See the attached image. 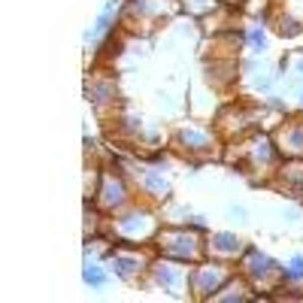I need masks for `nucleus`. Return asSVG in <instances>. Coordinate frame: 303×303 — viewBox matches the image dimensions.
I'll return each instance as SVG.
<instances>
[{
	"label": "nucleus",
	"instance_id": "f257e3e1",
	"mask_svg": "<svg viewBox=\"0 0 303 303\" xmlns=\"http://www.w3.org/2000/svg\"><path fill=\"white\" fill-rule=\"evenodd\" d=\"M122 200V185L119 182H106V203H119Z\"/></svg>",
	"mask_w": 303,
	"mask_h": 303
}]
</instances>
